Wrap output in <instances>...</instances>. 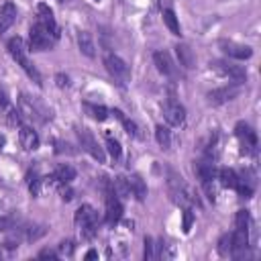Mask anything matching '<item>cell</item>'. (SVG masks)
<instances>
[{"label": "cell", "instance_id": "1", "mask_svg": "<svg viewBox=\"0 0 261 261\" xmlns=\"http://www.w3.org/2000/svg\"><path fill=\"white\" fill-rule=\"evenodd\" d=\"M6 47H8V53L16 59V63L27 71V75H29L37 86H41V84H43V82H41V73H39V69L35 67V63L29 59V47H27L24 39L12 37V39H8Z\"/></svg>", "mask_w": 261, "mask_h": 261}, {"label": "cell", "instance_id": "2", "mask_svg": "<svg viewBox=\"0 0 261 261\" xmlns=\"http://www.w3.org/2000/svg\"><path fill=\"white\" fill-rule=\"evenodd\" d=\"M167 188L171 194V200L175 204H179L181 208H192L198 206V198L194 194V190L184 181L181 175H177L175 171H169V179H167Z\"/></svg>", "mask_w": 261, "mask_h": 261}, {"label": "cell", "instance_id": "3", "mask_svg": "<svg viewBox=\"0 0 261 261\" xmlns=\"http://www.w3.org/2000/svg\"><path fill=\"white\" fill-rule=\"evenodd\" d=\"M18 112L22 116L39 122V124H43V122H47L51 118V110H47L37 98H31L27 94H20L18 96Z\"/></svg>", "mask_w": 261, "mask_h": 261}, {"label": "cell", "instance_id": "4", "mask_svg": "<svg viewBox=\"0 0 261 261\" xmlns=\"http://www.w3.org/2000/svg\"><path fill=\"white\" fill-rule=\"evenodd\" d=\"M75 224L80 226L84 239H92L98 232V212L90 204L80 206L75 212Z\"/></svg>", "mask_w": 261, "mask_h": 261}, {"label": "cell", "instance_id": "5", "mask_svg": "<svg viewBox=\"0 0 261 261\" xmlns=\"http://www.w3.org/2000/svg\"><path fill=\"white\" fill-rule=\"evenodd\" d=\"M104 65H106V71L114 77V82L118 86H126V82L130 80V69H128L124 59H120L118 55L106 51L104 53Z\"/></svg>", "mask_w": 261, "mask_h": 261}, {"label": "cell", "instance_id": "6", "mask_svg": "<svg viewBox=\"0 0 261 261\" xmlns=\"http://www.w3.org/2000/svg\"><path fill=\"white\" fill-rule=\"evenodd\" d=\"M53 43H55V37L47 29H43L37 22L31 27V31H29V49H33V51H47V49L53 47Z\"/></svg>", "mask_w": 261, "mask_h": 261}, {"label": "cell", "instance_id": "7", "mask_svg": "<svg viewBox=\"0 0 261 261\" xmlns=\"http://www.w3.org/2000/svg\"><path fill=\"white\" fill-rule=\"evenodd\" d=\"M234 135H237V139H239V143L243 147V153H247V155H255L257 153V135L247 122H239L234 126Z\"/></svg>", "mask_w": 261, "mask_h": 261}, {"label": "cell", "instance_id": "8", "mask_svg": "<svg viewBox=\"0 0 261 261\" xmlns=\"http://www.w3.org/2000/svg\"><path fill=\"white\" fill-rule=\"evenodd\" d=\"M239 94H241V84L237 82V84H228V86H222V88H216V90L208 92L206 98H208L210 104L218 106V104H224V102L234 100Z\"/></svg>", "mask_w": 261, "mask_h": 261}, {"label": "cell", "instance_id": "9", "mask_svg": "<svg viewBox=\"0 0 261 261\" xmlns=\"http://www.w3.org/2000/svg\"><path fill=\"white\" fill-rule=\"evenodd\" d=\"M77 133V139H80V145H82V149L84 151H88L94 159H98L100 163H104V151H102V147L98 145V141L94 139V135L88 130V128H77L75 130Z\"/></svg>", "mask_w": 261, "mask_h": 261}, {"label": "cell", "instance_id": "10", "mask_svg": "<svg viewBox=\"0 0 261 261\" xmlns=\"http://www.w3.org/2000/svg\"><path fill=\"white\" fill-rule=\"evenodd\" d=\"M37 24H41L43 29H47L55 39L59 37V27H57V22H55V16H53V10L45 4V2H41V4H37Z\"/></svg>", "mask_w": 261, "mask_h": 261}, {"label": "cell", "instance_id": "11", "mask_svg": "<svg viewBox=\"0 0 261 261\" xmlns=\"http://www.w3.org/2000/svg\"><path fill=\"white\" fill-rule=\"evenodd\" d=\"M163 116H165V120H167L169 124L179 126V124L186 120V108H184L179 102H175V100H167V102L163 104Z\"/></svg>", "mask_w": 261, "mask_h": 261}, {"label": "cell", "instance_id": "12", "mask_svg": "<svg viewBox=\"0 0 261 261\" xmlns=\"http://www.w3.org/2000/svg\"><path fill=\"white\" fill-rule=\"evenodd\" d=\"M230 243H232L230 255L237 257V259L245 257V253H247V249H249V232H247V228H237V230L230 234Z\"/></svg>", "mask_w": 261, "mask_h": 261}, {"label": "cell", "instance_id": "13", "mask_svg": "<svg viewBox=\"0 0 261 261\" xmlns=\"http://www.w3.org/2000/svg\"><path fill=\"white\" fill-rule=\"evenodd\" d=\"M120 218H122V202L120 198L114 196V192H108L106 194V222L114 226Z\"/></svg>", "mask_w": 261, "mask_h": 261}, {"label": "cell", "instance_id": "14", "mask_svg": "<svg viewBox=\"0 0 261 261\" xmlns=\"http://www.w3.org/2000/svg\"><path fill=\"white\" fill-rule=\"evenodd\" d=\"M220 49H222L228 57H232V59H249V57L253 55V49H251V47L241 45V43H234V41H226V39L220 41Z\"/></svg>", "mask_w": 261, "mask_h": 261}, {"label": "cell", "instance_id": "15", "mask_svg": "<svg viewBox=\"0 0 261 261\" xmlns=\"http://www.w3.org/2000/svg\"><path fill=\"white\" fill-rule=\"evenodd\" d=\"M216 71H220V73H224V75H228V77H232L234 82H245V77H247V71H245V67H241V65H234V63H230V61H214V63H210Z\"/></svg>", "mask_w": 261, "mask_h": 261}, {"label": "cell", "instance_id": "16", "mask_svg": "<svg viewBox=\"0 0 261 261\" xmlns=\"http://www.w3.org/2000/svg\"><path fill=\"white\" fill-rule=\"evenodd\" d=\"M153 61H155L157 69H159L163 75L175 77L177 69H175V63H173V59L169 57V53H167V51H155V53H153Z\"/></svg>", "mask_w": 261, "mask_h": 261}, {"label": "cell", "instance_id": "17", "mask_svg": "<svg viewBox=\"0 0 261 261\" xmlns=\"http://www.w3.org/2000/svg\"><path fill=\"white\" fill-rule=\"evenodd\" d=\"M18 139H20V145H22L27 151L39 149V135H37L31 126L20 124V126H18Z\"/></svg>", "mask_w": 261, "mask_h": 261}, {"label": "cell", "instance_id": "18", "mask_svg": "<svg viewBox=\"0 0 261 261\" xmlns=\"http://www.w3.org/2000/svg\"><path fill=\"white\" fill-rule=\"evenodd\" d=\"M16 20V6L12 2H4L0 6V33H6Z\"/></svg>", "mask_w": 261, "mask_h": 261}, {"label": "cell", "instance_id": "19", "mask_svg": "<svg viewBox=\"0 0 261 261\" xmlns=\"http://www.w3.org/2000/svg\"><path fill=\"white\" fill-rule=\"evenodd\" d=\"M196 175L202 179V181H208V179H214L216 177V165H214V159H204V161H198L196 167H194Z\"/></svg>", "mask_w": 261, "mask_h": 261}, {"label": "cell", "instance_id": "20", "mask_svg": "<svg viewBox=\"0 0 261 261\" xmlns=\"http://www.w3.org/2000/svg\"><path fill=\"white\" fill-rule=\"evenodd\" d=\"M175 53H177L179 65H184L186 69H192V67L196 65V55H194V51H192L188 45H184V43L175 45Z\"/></svg>", "mask_w": 261, "mask_h": 261}, {"label": "cell", "instance_id": "21", "mask_svg": "<svg viewBox=\"0 0 261 261\" xmlns=\"http://www.w3.org/2000/svg\"><path fill=\"white\" fill-rule=\"evenodd\" d=\"M126 181H128L130 194H133L137 200H145V196H147V186H145V181L141 179V175L133 173L130 177H126Z\"/></svg>", "mask_w": 261, "mask_h": 261}, {"label": "cell", "instance_id": "22", "mask_svg": "<svg viewBox=\"0 0 261 261\" xmlns=\"http://www.w3.org/2000/svg\"><path fill=\"white\" fill-rule=\"evenodd\" d=\"M77 45H80V51H82L86 57H94V55H96V47H94V41H92V35H90V33L80 31V33H77Z\"/></svg>", "mask_w": 261, "mask_h": 261}, {"label": "cell", "instance_id": "23", "mask_svg": "<svg viewBox=\"0 0 261 261\" xmlns=\"http://www.w3.org/2000/svg\"><path fill=\"white\" fill-rule=\"evenodd\" d=\"M216 173H218V177H220V184H222L224 188H230V190H234V188L239 186V173H237L234 169H230V167H222V169H218Z\"/></svg>", "mask_w": 261, "mask_h": 261}, {"label": "cell", "instance_id": "24", "mask_svg": "<svg viewBox=\"0 0 261 261\" xmlns=\"http://www.w3.org/2000/svg\"><path fill=\"white\" fill-rule=\"evenodd\" d=\"M84 110H86L94 120H100V122L106 120V118H108V112H110L106 106H102V104L98 106V104H90V102H84Z\"/></svg>", "mask_w": 261, "mask_h": 261}, {"label": "cell", "instance_id": "25", "mask_svg": "<svg viewBox=\"0 0 261 261\" xmlns=\"http://www.w3.org/2000/svg\"><path fill=\"white\" fill-rule=\"evenodd\" d=\"M112 192L116 198H130V188L126 177H114L112 179Z\"/></svg>", "mask_w": 261, "mask_h": 261}, {"label": "cell", "instance_id": "26", "mask_svg": "<svg viewBox=\"0 0 261 261\" xmlns=\"http://www.w3.org/2000/svg\"><path fill=\"white\" fill-rule=\"evenodd\" d=\"M155 139L157 143L161 145V149H169L171 147V130L163 124H157L155 126Z\"/></svg>", "mask_w": 261, "mask_h": 261}, {"label": "cell", "instance_id": "27", "mask_svg": "<svg viewBox=\"0 0 261 261\" xmlns=\"http://www.w3.org/2000/svg\"><path fill=\"white\" fill-rule=\"evenodd\" d=\"M112 114H114V116H116V118L122 122V126L126 128V133H128V135H133V137H141V128H139V124H137V122L128 120V118H126V116H124L120 110H112Z\"/></svg>", "mask_w": 261, "mask_h": 261}, {"label": "cell", "instance_id": "28", "mask_svg": "<svg viewBox=\"0 0 261 261\" xmlns=\"http://www.w3.org/2000/svg\"><path fill=\"white\" fill-rule=\"evenodd\" d=\"M55 177L61 181V184H71L75 179V169L71 165H59L55 169Z\"/></svg>", "mask_w": 261, "mask_h": 261}, {"label": "cell", "instance_id": "29", "mask_svg": "<svg viewBox=\"0 0 261 261\" xmlns=\"http://www.w3.org/2000/svg\"><path fill=\"white\" fill-rule=\"evenodd\" d=\"M163 22H165V27L173 33V35H179V20H177V16H175V12L173 10H163Z\"/></svg>", "mask_w": 261, "mask_h": 261}, {"label": "cell", "instance_id": "30", "mask_svg": "<svg viewBox=\"0 0 261 261\" xmlns=\"http://www.w3.org/2000/svg\"><path fill=\"white\" fill-rule=\"evenodd\" d=\"M16 224H18V214H16V212H10V214H6V216L0 218V230H2V232L14 230Z\"/></svg>", "mask_w": 261, "mask_h": 261}, {"label": "cell", "instance_id": "31", "mask_svg": "<svg viewBox=\"0 0 261 261\" xmlns=\"http://www.w3.org/2000/svg\"><path fill=\"white\" fill-rule=\"evenodd\" d=\"M106 147H108V153H110V157H112V159H120V153H122L120 143H118L116 139H112V135H110V133L106 135Z\"/></svg>", "mask_w": 261, "mask_h": 261}, {"label": "cell", "instance_id": "32", "mask_svg": "<svg viewBox=\"0 0 261 261\" xmlns=\"http://www.w3.org/2000/svg\"><path fill=\"white\" fill-rule=\"evenodd\" d=\"M4 112H6L4 116H6V122H8V124H12V126H20V112H18L16 108L8 106Z\"/></svg>", "mask_w": 261, "mask_h": 261}, {"label": "cell", "instance_id": "33", "mask_svg": "<svg viewBox=\"0 0 261 261\" xmlns=\"http://www.w3.org/2000/svg\"><path fill=\"white\" fill-rule=\"evenodd\" d=\"M249 210H239L234 216V226L237 228H249Z\"/></svg>", "mask_w": 261, "mask_h": 261}, {"label": "cell", "instance_id": "34", "mask_svg": "<svg viewBox=\"0 0 261 261\" xmlns=\"http://www.w3.org/2000/svg\"><path fill=\"white\" fill-rule=\"evenodd\" d=\"M230 247H232L230 234H222L220 241H218V251H220V255H228V253H230Z\"/></svg>", "mask_w": 261, "mask_h": 261}, {"label": "cell", "instance_id": "35", "mask_svg": "<svg viewBox=\"0 0 261 261\" xmlns=\"http://www.w3.org/2000/svg\"><path fill=\"white\" fill-rule=\"evenodd\" d=\"M192 222H194V216H192V210L190 208H184V224H181V230L188 234L190 228H192Z\"/></svg>", "mask_w": 261, "mask_h": 261}, {"label": "cell", "instance_id": "36", "mask_svg": "<svg viewBox=\"0 0 261 261\" xmlns=\"http://www.w3.org/2000/svg\"><path fill=\"white\" fill-rule=\"evenodd\" d=\"M155 245L151 237H145V259H155Z\"/></svg>", "mask_w": 261, "mask_h": 261}, {"label": "cell", "instance_id": "37", "mask_svg": "<svg viewBox=\"0 0 261 261\" xmlns=\"http://www.w3.org/2000/svg\"><path fill=\"white\" fill-rule=\"evenodd\" d=\"M41 188H43V179H33V181L29 184V192H31L33 196H39V194H41Z\"/></svg>", "mask_w": 261, "mask_h": 261}, {"label": "cell", "instance_id": "38", "mask_svg": "<svg viewBox=\"0 0 261 261\" xmlns=\"http://www.w3.org/2000/svg\"><path fill=\"white\" fill-rule=\"evenodd\" d=\"M202 184H204V190H206V196H208V200H210V202H214V198H216V192H214L212 179H208V181H202Z\"/></svg>", "mask_w": 261, "mask_h": 261}, {"label": "cell", "instance_id": "39", "mask_svg": "<svg viewBox=\"0 0 261 261\" xmlns=\"http://www.w3.org/2000/svg\"><path fill=\"white\" fill-rule=\"evenodd\" d=\"M59 251L69 257V255L73 253V243H71V241H61V243H59Z\"/></svg>", "mask_w": 261, "mask_h": 261}, {"label": "cell", "instance_id": "40", "mask_svg": "<svg viewBox=\"0 0 261 261\" xmlns=\"http://www.w3.org/2000/svg\"><path fill=\"white\" fill-rule=\"evenodd\" d=\"M55 82H57L59 88H67V86H69V77L63 75V73H57V75H55Z\"/></svg>", "mask_w": 261, "mask_h": 261}, {"label": "cell", "instance_id": "41", "mask_svg": "<svg viewBox=\"0 0 261 261\" xmlns=\"http://www.w3.org/2000/svg\"><path fill=\"white\" fill-rule=\"evenodd\" d=\"M61 186H63V184H61ZM61 186H59V194H61V200L69 202V200L73 198V196H71V190H69V188H61Z\"/></svg>", "mask_w": 261, "mask_h": 261}, {"label": "cell", "instance_id": "42", "mask_svg": "<svg viewBox=\"0 0 261 261\" xmlns=\"http://www.w3.org/2000/svg\"><path fill=\"white\" fill-rule=\"evenodd\" d=\"M39 257H41V259H57V253L51 251V249H43V251L39 253Z\"/></svg>", "mask_w": 261, "mask_h": 261}, {"label": "cell", "instance_id": "43", "mask_svg": "<svg viewBox=\"0 0 261 261\" xmlns=\"http://www.w3.org/2000/svg\"><path fill=\"white\" fill-rule=\"evenodd\" d=\"M55 147H57V149H55L57 153H63V151H65V153H73L71 149H67V147H69L67 143H61V141H57V143H55Z\"/></svg>", "mask_w": 261, "mask_h": 261}, {"label": "cell", "instance_id": "44", "mask_svg": "<svg viewBox=\"0 0 261 261\" xmlns=\"http://www.w3.org/2000/svg\"><path fill=\"white\" fill-rule=\"evenodd\" d=\"M8 106H10V104H8V98H6V96L0 92V108H2V110H6Z\"/></svg>", "mask_w": 261, "mask_h": 261}, {"label": "cell", "instance_id": "45", "mask_svg": "<svg viewBox=\"0 0 261 261\" xmlns=\"http://www.w3.org/2000/svg\"><path fill=\"white\" fill-rule=\"evenodd\" d=\"M96 257H98L96 251H88V253H86V259H96Z\"/></svg>", "mask_w": 261, "mask_h": 261}, {"label": "cell", "instance_id": "46", "mask_svg": "<svg viewBox=\"0 0 261 261\" xmlns=\"http://www.w3.org/2000/svg\"><path fill=\"white\" fill-rule=\"evenodd\" d=\"M2 147H4V137L0 135V149H2Z\"/></svg>", "mask_w": 261, "mask_h": 261}, {"label": "cell", "instance_id": "47", "mask_svg": "<svg viewBox=\"0 0 261 261\" xmlns=\"http://www.w3.org/2000/svg\"><path fill=\"white\" fill-rule=\"evenodd\" d=\"M57 2H59V4H63V2H65V0H57Z\"/></svg>", "mask_w": 261, "mask_h": 261}, {"label": "cell", "instance_id": "48", "mask_svg": "<svg viewBox=\"0 0 261 261\" xmlns=\"http://www.w3.org/2000/svg\"><path fill=\"white\" fill-rule=\"evenodd\" d=\"M96 2H98V0H96Z\"/></svg>", "mask_w": 261, "mask_h": 261}]
</instances>
